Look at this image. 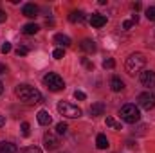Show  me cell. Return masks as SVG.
<instances>
[{"label": "cell", "mask_w": 155, "mask_h": 153, "mask_svg": "<svg viewBox=\"0 0 155 153\" xmlns=\"http://www.w3.org/2000/svg\"><path fill=\"white\" fill-rule=\"evenodd\" d=\"M103 67H105V69H114V67H116V61H114L112 58H108V60L103 61Z\"/></svg>", "instance_id": "d4e9b609"}, {"label": "cell", "mask_w": 155, "mask_h": 153, "mask_svg": "<svg viewBox=\"0 0 155 153\" xmlns=\"http://www.w3.org/2000/svg\"><path fill=\"white\" fill-rule=\"evenodd\" d=\"M22 133L27 137L29 135V122H22Z\"/></svg>", "instance_id": "f546056e"}, {"label": "cell", "mask_w": 155, "mask_h": 153, "mask_svg": "<svg viewBox=\"0 0 155 153\" xmlns=\"http://www.w3.org/2000/svg\"><path fill=\"white\" fill-rule=\"evenodd\" d=\"M22 31H24V34H36V33L40 31V27L36 25V24H25Z\"/></svg>", "instance_id": "d6986e66"}, {"label": "cell", "mask_w": 155, "mask_h": 153, "mask_svg": "<svg viewBox=\"0 0 155 153\" xmlns=\"http://www.w3.org/2000/svg\"><path fill=\"white\" fill-rule=\"evenodd\" d=\"M146 18L152 20V22H155V5H152V7L146 9Z\"/></svg>", "instance_id": "603a6c76"}, {"label": "cell", "mask_w": 155, "mask_h": 153, "mask_svg": "<svg viewBox=\"0 0 155 153\" xmlns=\"http://www.w3.org/2000/svg\"><path fill=\"white\" fill-rule=\"evenodd\" d=\"M56 133L58 135H65L67 133V124L65 122H58L56 124Z\"/></svg>", "instance_id": "44dd1931"}, {"label": "cell", "mask_w": 155, "mask_h": 153, "mask_svg": "<svg viewBox=\"0 0 155 153\" xmlns=\"http://www.w3.org/2000/svg\"><path fill=\"white\" fill-rule=\"evenodd\" d=\"M65 56V50L63 49H54V52H52V58L54 60H61Z\"/></svg>", "instance_id": "cb8c5ba5"}, {"label": "cell", "mask_w": 155, "mask_h": 153, "mask_svg": "<svg viewBox=\"0 0 155 153\" xmlns=\"http://www.w3.org/2000/svg\"><path fill=\"white\" fill-rule=\"evenodd\" d=\"M141 83H143V86H148V88L155 86V72L153 70L141 72Z\"/></svg>", "instance_id": "ba28073f"}, {"label": "cell", "mask_w": 155, "mask_h": 153, "mask_svg": "<svg viewBox=\"0 0 155 153\" xmlns=\"http://www.w3.org/2000/svg\"><path fill=\"white\" fill-rule=\"evenodd\" d=\"M132 9H134V11H139V9H141V4H139V2L132 4Z\"/></svg>", "instance_id": "4dcf8cb0"}, {"label": "cell", "mask_w": 155, "mask_h": 153, "mask_svg": "<svg viewBox=\"0 0 155 153\" xmlns=\"http://www.w3.org/2000/svg\"><path fill=\"white\" fill-rule=\"evenodd\" d=\"M43 85H45L49 90H52V92H60V90L65 88L63 77L58 76V74H54V72H49L47 76H43Z\"/></svg>", "instance_id": "277c9868"}, {"label": "cell", "mask_w": 155, "mask_h": 153, "mask_svg": "<svg viewBox=\"0 0 155 153\" xmlns=\"http://www.w3.org/2000/svg\"><path fill=\"white\" fill-rule=\"evenodd\" d=\"M74 97H76L78 101H85V99H87L85 92H81V90H76V92H74Z\"/></svg>", "instance_id": "4316f807"}, {"label": "cell", "mask_w": 155, "mask_h": 153, "mask_svg": "<svg viewBox=\"0 0 155 153\" xmlns=\"http://www.w3.org/2000/svg\"><path fill=\"white\" fill-rule=\"evenodd\" d=\"M18 153H41V150L36 146H29V148H22Z\"/></svg>", "instance_id": "7402d4cb"}, {"label": "cell", "mask_w": 155, "mask_h": 153, "mask_svg": "<svg viewBox=\"0 0 155 153\" xmlns=\"http://www.w3.org/2000/svg\"><path fill=\"white\" fill-rule=\"evenodd\" d=\"M54 43L61 45V49H63V47H69V45H71V38H69L67 34H56V36H54Z\"/></svg>", "instance_id": "e0dca14e"}, {"label": "cell", "mask_w": 155, "mask_h": 153, "mask_svg": "<svg viewBox=\"0 0 155 153\" xmlns=\"http://www.w3.org/2000/svg\"><path fill=\"white\" fill-rule=\"evenodd\" d=\"M90 115L92 117H99V115L105 114V103H94L92 106H90Z\"/></svg>", "instance_id": "7c38bea8"}, {"label": "cell", "mask_w": 155, "mask_h": 153, "mask_svg": "<svg viewBox=\"0 0 155 153\" xmlns=\"http://www.w3.org/2000/svg\"><path fill=\"white\" fill-rule=\"evenodd\" d=\"M90 25L92 27H103V25H107V16L105 15H99V13H94L92 16H90Z\"/></svg>", "instance_id": "9c48e42d"}, {"label": "cell", "mask_w": 155, "mask_h": 153, "mask_svg": "<svg viewBox=\"0 0 155 153\" xmlns=\"http://www.w3.org/2000/svg\"><path fill=\"white\" fill-rule=\"evenodd\" d=\"M58 112L63 115V117H69V119H76L81 115V108L72 105V103H67V101H61L58 103Z\"/></svg>", "instance_id": "5b68a950"}, {"label": "cell", "mask_w": 155, "mask_h": 153, "mask_svg": "<svg viewBox=\"0 0 155 153\" xmlns=\"http://www.w3.org/2000/svg\"><path fill=\"white\" fill-rule=\"evenodd\" d=\"M38 5H35V4H25L24 7H22V15L24 16H27V18H35V16H38Z\"/></svg>", "instance_id": "30bf717a"}, {"label": "cell", "mask_w": 155, "mask_h": 153, "mask_svg": "<svg viewBox=\"0 0 155 153\" xmlns=\"http://www.w3.org/2000/svg\"><path fill=\"white\" fill-rule=\"evenodd\" d=\"M29 54V49L27 47H18L16 49V56H27Z\"/></svg>", "instance_id": "484cf974"}, {"label": "cell", "mask_w": 155, "mask_h": 153, "mask_svg": "<svg viewBox=\"0 0 155 153\" xmlns=\"http://www.w3.org/2000/svg\"><path fill=\"white\" fill-rule=\"evenodd\" d=\"M119 115H121V119H123L124 122H128V124H135V122H139V119H141V112H139V108H137L135 105H124V106L119 110Z\"/></svg>", "instance_id": "3957f363"}, {"label": "cell", "mask_w": 155, "mask_h": 153, "mask_svg": "<svg viewBox=\"0 0 155 153\" xmlns=\"http://www.w3.org/2000/svg\"><path fill=\"white\" fill-rule=\"evenodd\" d=\"M110 88L114 90V92H121L123 88H124V83H123V79L121 77L114 76L112 79H110Z\"/></svg>", "instance_id": "5bb4252c"}, {"label": "cell", "mask_w": 155, "mask_h": 153, "mask_svg": "<svg viewBox=\"0 0 155 153\" xmlns=\"http://www.w3.org/2000/svg\"><path fill=\"white\" fill-rule=\"evenodd\" d=\"M137 103H139L141 108H144V110H152V108L155 106V96L152 94V92H143V94L137 96Z\"/></svg>", "instance_id": "8992f818"}, {"label": "cell", "mask_w": 155, "mask_h": 153, "mask_svg": "<svg viewBox=\"0 0 155 153\" xmlns=\"http://www.w3.org/2000/svg\"><path fill=\"white\" fill-rule=\"evenodd\" d=\"M4 124H5V119H4V115L0 114V128H2V126H4Z\"/></svg>", "instance_id": "836d02e7"}, {"label": "cell", "mask_w": 155, "mask_h": 153, "mask_svg": "<svg viewBox=\"0 0 155 153\" xmlns=\"http://www.w3.org/2000/svg\"><path fill=\"white\" fill-rule=\"evenodd\" d=\"M69 20H71L72 24H83V22H85V13H83V11H72V13L69 15Z\"/></svg>", "instance_id": "4fadbf2b"}, {"label": "cell", "mask_w": 155, "mask_h": 153, "mask_svg": "<svg viewBox=\"0 0 155 153\" xmlns=\"http://www.w3.org/2000/svg\"><path fill=\"white\" fill-rule=\"evenodd\" d=\"M5 72H7V67H5V65H2V63H0V74H5Z\"/></svg>", "instance_id": "d6a6232c"}, {"label": "cell", "mask_w": 155, "mask_h": 153, "mask_svg": "<svg viewBox=\"0 0 155 153\" xmlns=\"http://www.w3.org/2000/svg\"><path fill=\"white\" fill-rule=\"evenodd\" d=\"M5 16H7V15H5V13L0 9V24H2V22H5Z\"/></svg>", "instance_id": "1f68e13d"}, {"label": "cell", "mask_w": 155, "mask_h": 153, "mask_svg": "<svg viewBox=\"0 0 155 153\" xmlns=\"http://www.w3.org/2000/svg\"><path fill=\"white\" fill-rule=\"evenodd\" d=\"M15 94L20 101L27 103V105H33V103H40L41 101V94L35 86H29V85H18L15 88Z\"/></svg>", "instance_id": "6da1fadb"}, {"label": "cell", "mask_w": 155, "mask_h": 153, "mask_svg": "<svg viewBox=\"0 0 155 153\" xmlns=\"http://www.w3.org/2000/svg\"><path fill=\"white\" fill-rule=\"evenodd\" d=\"M81 49H83L85 52H88V54H94V52H96V43H94L92 40L87 38V40L81 41Z\"/></svg>", "instance_id": "2e32d148"}, {"label": "cell", "mask_w": 155, "mask_h": 153, "mask_svg": "<svg viewBox=\"0 0 155 153\" xmlns=\"http://www.w3.org/2000/svg\"><path fill=\"white\" fill-rule=\"evenodd\" d=\"M144 65H146V58H144V54H141V52H134V54H130V56L126 58L124 69H126V72H128L130 76H135V74H139V72L144 69Z\"/></svg>", "instance_id": "7a4b0ae2"}, {"label": "cell", "mask_w": 155, "mask_h": 153, "mask_svg": "<svg viewBox=\"0 0 155 153\" xmlns=\"http://www.w3.org/2000/svg\"><path fill=\"white\" fill-rule=\"evenodd\" d=\"M9 50H11V43H9V41H5V43L0 47V52H2V54H7Z\"/></svg>", "instance_id": "83f0119b"}, {"label": "cell", "mask_w": 155, "mask_h": 153, "mask_svg": "<svg viewBox=\"0 0 155 153\" xmlns=\"http://www.w3.org/2000/svg\"><path fill=\"white\" fill-rule=\"evenodd\" d=\"M36 119H38V122L41 126H49L52 122V117L49 115V112H45V110H40L38 114H36Z\"/></svg>", "instance_id": "8fae6325"}, {"label": "cell", "mask_w": 155, "mask_h": 153, "mask_svg": "<svg viewBox=\"0 0 155 153\" xmlns=\"http://www.w3.org/2000/svg\"><path fill=\"white\" fill-rule=\"evenodd\" d=\"M2 92H4V85H2V81H0V96H2Z\"/></svg>", "instance_id": "e575fe53"}, {"label": "cell", "mask_w": 155, "mask_h": 153, "mask_svg": "<svg viewBox=\"0 0 155 153\" xmlns=\"http://www.w3.org/2000/svg\"><path fill=\"white\" fill-rule=\"evenodd\" d=\"M132 25H135V22H134V20H124V22H123V29H126V31H128V29H132Z\"/></svg>", "instance_id": "f1b7e54d"}, {"label": "cell", "mask_w": 155, "mask_h": 153, "mask_svg": "<svg viewBox=\"0 0 155 153\" xmlns=\"http://www.w3.org/2000/svg\"><path fill=\"white\" fill-rule=\"evenodd\" d=\"M0 153H16V146L13 142H0Z\"/></svg>", "instance_id": "ac0fdd59"}, {"label": "cell", "mask_w": 155, "mask_h": 153, "mask_svg": "<svg viewBox=\"0 0 155 153\" xmlns=\"http://www.w3.org/2000/svg\"><path fill=\"white\" fill-rule=\"evenodd\" d=\"M107 126H110V128H116V130H123L121 122H116L112 117H107Z\"/></svg>", "instance_id": "ffe728a7"}, {"label": "cell", "mask_w": 155, "mask_h": 153, "mask_svg": "<svg viewBox=\"0 0 155 153\" xmlns=\"http://www.w3.org/2000/svg\"><path fill=\"white\" fill-rule=\"evenodd\" d=\"M96 146H97V150H107L110 144H108V139H107V135H103V133H99L97 137H96Z\"/></svg>", "instance_id": "9a60e30c"}, {"label": "cell", "mask_w": 155, "mask_h": 153, "mask_svg": "<svg viewBox=\"0 0 155 153\" xmlns=\"http://www.w3.org/2000/svg\"><path fill=\"white\" fill-rule=\"evenodd\" d=\"M43 142H45V148H47V150H56V148L60 146L58 137H56L54 133H51V132H47V133L43 135Z\"/></svg>", "instance_id": "52a82bcc"}]
</instances>
